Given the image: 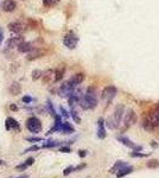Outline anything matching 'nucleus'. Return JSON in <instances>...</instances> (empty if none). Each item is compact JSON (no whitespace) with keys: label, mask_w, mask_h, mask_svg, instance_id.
I'll return each mask as SVG.
<instances>
[{"label":"nucleus","mask_w":159,"mask_h":178,"mask_svg":"<svg viewBox=\"0 0 159 178\" xmlns=\"http://www.w3.org/2000/svg\"><path fill=\"white\" fill-rule=\"evenodd\" d=\"M80 106L81 108L84 110L88 109H94L98 106V93L96 89L93 87H89L86 92L84 95L80 97Z\"/></svg>","instance_id":"f257e3e1"},{"label":"nucleus","mask_w":159,"mask_h":178,"mask_svg":"<svg viewBox=\"0 0 159 178\" xmlns=\"http://www.w3.org/2000/svg\"><path fill=\"white\" fill-rule=\"evenodd\" d=\"M124 116H125V106L124 105H118L115 107V109H114L112 119H108L107 120L108 128L114 129L116 127H119V125L121 123V120L124 119Z\"/></svg>","instance_id":"f03ea898"},{"label":"nucleus","mask_w":159,"mask_h":178,"mask_svg":"<svg viewBox=\"0 0 159 178\" xmlns=\"http://www.w3.org/2000/svg\"><path fill=\"white\" fill-rule=\"evenodd\" d=\"M26 128L31 133H39L43 128V125H42V121L37 116H30L26 120Z\"/></svg>","instance_id":"7ed1b4c3"},{"label":"nucleus","mask_w":159,"mask_h":178,"mask_svg":"<svg viewBox=\"0 0 159 178\" xmlns=\"http://www.w3.org/2000/svg\"><path fill=\"white\" fill-rule=\"evenodd\" d=\"M116 93H118V90H116V88L114 86H107V87L103 88V90L101 92V99L109 102L115 97Z\"/></svg>","instance_id":"20e7f679"},{"label":"nucleus","mask_w":159,"mask_h":178,"mask_svg":"<svg viewBox=\"0 0 159 178\" xmlns=\"http://www.w3.org/2000/svg\"><path fill=\"white\" fill-rule=\"evenodd\" d=\"M77 43H78V37L72 32L65 35L63 38V44L69 49H75L77 46Z\"/></svg>","instance_id":"39448f33"},{"label":"nucleus","mask_w":159,"mask_h":178,"mask_svg":"<svg viewBox=\"0 0 159 178\" xmlns=\"http://www.w3.org/2000/svg\"><path fill=\"white\" fill-rule=\"evenodd\" d=\"M137 119H138V116H137V114H135V112L133 109H127L126 112V114H125V116H124V123H125V128H128L130 126L132 125H134V123H137Z\"/></svg>","instance_id":"423d86ee"},{"label":"nucleus","mask_w":159,"mask_h":178,"mask_svg":"<svg viewBox=\"0 0 159 178\" xmlns=\"http://www.w3.org/2000/svg\"><path fill=\"white\" fill-rule=\"evenodd\" d=\"M118 139V141H120L121 144H124L125 146H127V147H130L132 150L134 151H141L143 150V146H138V145H135L131 139H128L127 137H124V136H120V137L116 138Z\"/></svg>","instance_id":"0eeeda50"},{"label":"nucleus","mask_w":159,"mask_h":178,"mask_svg":"<svg viewBox=\"0 0 159 178\" xmlns=\"http://www.w3.org/2000/svg\"><path fill=\"white\" fill-rule=\"evenodd\" d=\"M5 127H6V129L7 131H10V129H13L15 132H19L20 131V125L19 123L13 119V118H7L6 119V121H5Z\"/></svg>","instance_id":"6e6552de"},{"label":"nucleus","mask_w":159,"mask_h":178,"mask_svg":"<svg viewBox=\"0 0 159 178\" xmlns=\"http://www.w3.org/2000/svg\"><path fill=\"white\" fill-rule=\"evenodd\" d=\"M2 10L5 12H13L17 8V1L15 0H4L2 1V5H1Z\"/></svg>","instance_id":"1a4fd4ad"},{"label":"nucleus","mask_w":159,"mask_h":178,"mask_svg":"<svg viewBox=\"0 0 159 178\" xmlns=\"http://www.w3.org/2000/svg\"><path fill=\"white\" fill-rule=\"evenodd\" d=\"M84 79H86V76H84L83 72H77V74L72 75L71 77H70L69 82H70V84H72V86L76 88L78 84H81V83L84 81Z\"/></svg>","instance_id":"9d476101"},{"label":"nucleus","mask_w":159,"mask_h":178,"mask_svg":"<svg viewBox=\"0 0 159 178\" xmlns=\"http://www.w3.org/2000/svg\"><path fill=\"white\" fill-rule=\"evenodd\" d=\"M62 125H63V121H62V115H56L55 116V125H54V127L51 128V129H49L48 131V133H46V136H50V134H52L54 132H59L61 131V128H62Z\"/></svg>","instance_id":"9b49d317"},{"label":"nucleus","mask_w":159,"mask_h":178,"mask_svg":"<svg viewBox=\"0 0 159 178\" xmlns=\"http://www.w3.org/2000/svg\"><path fill=\"white\" fill-rule=\"evenodd\" d=\"M106 136H107V133H106V128H104V120L100 118L98 120V137H99V139H104Z\"/></svg>","instance_id":"f8f14e48"},{"label":"nucleus","mask_w":159,"mask_h":178,"mask_svg":"<svg viewBox=\"0 0 159 178\" xmlns=\"http://www.w3.org/2000/svg\"><path fill=\"white\" fill-rule=\"evenodd\" d=\"M33 49H35V48H33L32 43H30V42L24 41L23 43H20V44L18 45V51H19V52H23V54H25V52H31Z\"/></svg>","instance_id":"ddd939ff"},{"label":"nucleus","mask_w":159,"mask_h":178,"mask_svg":"<svg viewBox=\"0 0 159 178\" xmlns=\"http://www.w3.org/2000/svg\"><path fill=\"white\" fill-rule=\"evenodd\" d=\"M24 42V38L23 37H20V36H18V37H12V38H10L7 43H6V46L8 48V49H12V48H18V45L20 44V43H23Z\"/></svg>","instance_id":"4468645a"},{"label":"nucleus","mask_w":159,"mask_h":178,"mask_svg":"<svg viewBox=\"0 0 159 178\" xmlns=\"http://www.w3.org/2000/svg\"><path fill=\"white\" fill-rule=\"evenodd\" d=\"M23 28H24L23 24L19 23V22H12V23H10V24L7 25V29H8L11 32H13V33H19V32H22Z\"/></svg>","instance_id":"2eb2a0df"},{"label":"nucleus","mask_w":159,"mask_h":178,"mask_svg":"<svg viewBox=\"0 0 159 178\" xmlns=\"http://www.w3.org/2000/svg\"><path fill=\"white\" fill-rule=\"evenodd\" d=\"M20 92H22V87H20V84L18 82H12L11 83V86L8 87V93H10L11 95H13V96L19 95Z\"/></svg>","instance_id":"dca6fc26"},{"label":"nucleus","mask_w":159,"mask_h":178,"mask_svg":"<svg viewBox=\"0 0 159 178\" xmlns=\"http://www.w3.org/2000/svg\"><path fill=\"white\" fill-rule=\"evenodd\" d=\"M75 132V128L71 123H69L68 121H64L62 125V128L59 131V133H63V134H71Z\"/></svg>","instance_id":"f3484780"},{"label":"nucleus","mask_w":159,"mask_h":178,"mask_svg":"<svg viewBox=\"0 0 159 178\" xmlns=\"http://www.w3.org/2000/svg\"><path fill=\"white\" fill-rule=\"evenodd\" d=\"M133 172V167L130 166V165H126V166H124L122 169H120L118 172H116V177L118 178H122L125 177V176H127V175H130Z\"/></svg>","instance_id":"a211bd4d"},{"label":"nucleus","mask_w":159,"mask_h":178,"mask_svg":"<svg viewBox=\"0 0 159 178\" xmlns=\"http://www.w3.org/2000/svg\"><path fill=\"white\" fill-rule=\"evenodd\" d=\"M55 75V71L54 70H51V69H48V70H45L43 72V75H42V82L44 84H48V83L51 82V79H52V76Z\"/></svg>","instance_id":"6ab92c4d"},{"label":"nucleus","mask_w":159,"mask_h":178,"mask_svg":"<svg viewBox=\"0 0 159 178\" xmlns=\"http://www.w3.org/2000/svg\"><path fill=\"white\" fill-rule=\"evenodd\" d=\"M64 72H65V67L64 65H59L58 68H56L55 70V82H58V81H61L62 79H63V76H64Z\"/></svg>","instance_id":"aec40b11"},{"label":"nucleus","mask_w":159,"mask_h":178,"mask_svg":"<svg viewBox=\"0 0 159 178\" xmlns=\"http://www.w3.org/2000/svg\"><path fill=\"white\" fill-rule=\"evenodd\" d=\"M126 165H127V164H126L125 162H121V160H119V162H116L115 164L112 166V169L109 170V172H111V173H116V172H118L120 169H122V167H124V166H126Z\"/></svg>","instance_id":"412c9836"},{"label":"nucleus","mask_w":159,"mask_h":178,"mask_svg":"<svg viewBox=\"0 0 159 178\" xmlns=\"http://www.w3.org/2000/svg\"><path fill=\"white\" fill-rule=\"evenodd\" d=\"M38 57H41V50H38V49H33L31 52H29L28 59H29V61H32V59H36V58H38Z\"/></svg>","instance_id":"4be33fe9"},{"label":"nucleus","mask_w":159,"mask_h":178,"mask_svg":"<svg viewBox=\"0 0 159 178\" xmlns=\"http://www.w3.org/2000/svg\"><path fill=\"white\" fill-rule=\"evenodd\" d=\"M143 126H144V128L146 129V131H152V129H153V127H154V123H152L151 118H148V119H145L144 120Z\"/></svg>","instance_id":"5701e85b"},{"label":"nucleus","mask_w":159,"mask_h":178,"mask_svg":"<svg viewBox=\"0 0 159 178\" xmlns=\"http://www.w3.org/2000/svg\"><path fill=\"white\" fill-rule=\"evenodd\" d=\"M61 145V141H56V140H49V141H46V144H44L43 149H49V147H56V146H59Z\"/></svg>","instance_id":"b1692460"},{"label":"nucleus","mask_w":159,"mask_h":178,"mask_svg":"<svg viewBox=\"0 0 159 178\" xmlns=\"http://www.w3.org/2000/svg\"><path fill=\"white\" fill-rule=\"evenodd\" d=\"M42 75H43V72H42L41 70L36 69V70H33V71L31 72V79H32L33 81H38L39 79H42Z\"/></svg>","instance_id":"393cba45"},{"label":"nucleus","mask_w":159,"mask_h":178,"mask_svg":"<svg viewBox=\"0 0 159 178\" xmlns=\"http://www.w3.org/2000/svg\"><path fill=\"white\" fill-rule=\"evenodd\" d=\"M70 115H71V118L74 119V121H75L76 123H81V118L78 116L77 112L74 109V108H71V110H70Z\"/></svg>","instance_id":"a878e982"},{"label":"nucleus","mask_w":159,"mask_h":178,"mask_svg":"<svg viewBox=\"0 0 159 178\" xmlns=\"http://www.w3.org/2000/svg\"><path fill=\"white\" fill-rule=\"evenodd\" d=\"M46 103H48V108H49V112H50V113H51V115L55 118V116L57 115V113H56V110H55L54 106H52V102H51L50 100H48V102H46Z\"/></svg>","instance_id":"bb28decb"},{"label":"nucleus","mask_w":159,"mask_h":178,"mask_svg":"<svg viewBox=\"0 0 159 178\" xmlns=\"http://www.w3.org/2000/svg\"><path fill=\"white\" fill-rule=\"evenodd\" d=\"M57 1L58 0H43V5L45 7H51V6H54Z\"/></svg>","instance_id":"cd10ccee"},{"label":"nucleus","mask_w":159,"mask_h":178,"mask_svg":"<svg viewBox=\"0 0 159 178\" xmlns=\"http://www.w3.org/2000/svg\"><path fill=\"white\" fill-rule=\"evenodd\" d=\"M74 171H75V167H74V166H68V167L64 169L63 175H64V176H68V175H70V173L74 172Z\"/></svg>","instance_id":"c85d7f7f"},{"label":"nucleus","mask_w":159,"mask_h":178,"mask_svg":"<svg viewBox=\"0 0 159 178\" xmlns=\"http://www.w3.org/2000/svg\"><path fill=\"white\" fill-rule=\"evenodd\" d=\"M59 110H61V115H62V118H69V116H70V114L64 109V107L59 106Z\"/></svg>","instance_id":"c756f323"},{"label":"nucleus","mask_w":159,"mask_h":178,"mask_svg":"<svg viewBox=\"0 0 159 178\" xmlns=\"http://www.w3.org/2000/svg\"><path fill=\"white\" fill-rule=\"evenodd\" d=\"M26 140L30 141V143H38V141H42L43 139L41 137H29V138H26Z\"/></svg>","instance_id":"7c9ffc66"},{"label":"nucleus","mask_w":159,"mask_h":178,"mask_svg":"<svg viewBox=\"0 0 159 178\" xmlns=\"http://www.w3.org/2000/svg\"><path fill=\"white\" fill-rule=\"evenodd\" d=\"M147 166L148 167H158L159 166V162L158 160H150L148 163H147Z\"/></svg>","instance_id":"2f4dec72"},{"label":"nucleus","mask_w":159,"mask_h":178,"mask_svg":"<svg viewBox=\"0 0 159 178\" xmlns=\"http://www.w3.org/2000/svg\"><path fill=\"white\" fill-rule=\"evenodd\" d=\"M39 149H41V147H39L38 145H33V146H31V147H29V149H26L23 153H28V152H31V151H38Z\"/></svg>","instance_id":"473e14b6"},{"label":"nucleus","mask_w":159,"mask_h":178,"mask_svg":"<svg viewBox=\"0 0 159 178\" xmlns=\"http://www.w3.org/2000/svg\"><path fill=\"white\" fill-rule=\"evenodd\" d=\"M132 157H139V158H144V157H147V154H145V153H140V152H133L132 154H131Z\"/></svg>","instance_id":"72a5a7b5"},{"label":"nucleus","mask_w":159,"mask_h":178,"mask_svg":"<svg viewBox=\"0 0 159 178\" xmlns=\"http://www.w3.org/2000/svg\"><path fill=\"white\" fill-rule=\"evenodd\" d=\"M28 166H29V165L26 164V163H22V164L17 165V166H15V169H17V170H25Z\"/></svg>","instance_id":"f704fd0d"},{"label":"nucleus","mask_w":159,"mask_h":178,"mask_svg":"<svg viewBox=\"0 0 159 178\" xmlns=\"http://www.w3.org/2000/svg\"><path fill=\"white\" fill-rule=\"evenodd\" d=\"M32 100H33V99H32L31 96H28V95L23 96V102H25V103H31Z\"/></svg>","instance_id":"c9c22d12"},{"label":"nucleus","mask_w":159,"mask_h":178,"mask_svg":"<svg viewBox=\"0 0 159 178\" xmlns=\"http://www.w3.org/2000/svg\"><path fill=\"white\" fill-rule=\"evenodd\" d=\"M59 151H61V152H64V153H70V152H71V150H70V147H67V146L59 147Z\"/></svg>","instance_id":"e433bc0d"},{"label":"nucleus","mask_w":159,"mask_h":178,"mask_svg":"<svg viewBox=\"0 0 159 178\" xmlns=\"http://www.w3.org/2000/svg\"><path fill=\"white\" fill-rule=\"evenodd\" d=\"M78 156H80L81 158H84V157L87 156V151H84V150H80V151H78Z\"/></svg>","instance_id":"4c0bfd02"},{"label":"nucleus","mask_w":159,"mask_h":178,"mask_svg":"<svg viewBox=\"0 0 159 178\" xmlns=\"http://www.w3.org/2000/svg\"><path fill=\"white\" fill-rule=\"evenodd\" d=\"M84 167H86V164L77 165V166L75 167V171H80V170H82V169H84Z\"/></svg>","instance_id":"58836bf2"},{"label":"nucleus","mask_w":159,"mask_h":178,"mask_svg":"<svg viewBox=\"0 0 159 178\" xmlns=\"http://www.w3.org/2000/svg\"><path fill=\"white\" fill-rule=\"evenodd\" d=\"M25 163L29 165V166H30V165H32L33 163H35V158H32V157H31V158H29V159H28Z\"/></svg>","instance_id":"ea45409f"},{"label":"nucleus","mask_w":159,"mask_h":178,"mask_svg":"<svg viewBox=\"0 0 159 178\" xmlns=\"http://www.w3.org/2000/svg\"><path fill=\"white\" fill-rule=\"evenodd\" d=\"M2 41H4V30L2 28H0V44L2 43Z\"/></svg>","instance_id":"a19ab883"},{"label":"nucleus","mask_w":159,"mask_h":178,"mask_svg":"<svg viewBox=\"0 0 159 178\" xmlns=\"http://www.w3.org/2000/svg\"><path fill=\"white\" fill-rule=\"evenodd\" d=\"M10 109L11 110H18V107H17V106H15V103H11V106H10Z\"/></svg>","instance_id":"79ce46f5"},{"label":"nucleus","mask_w":159,"mask_h":178,"mask_svg":"<svg viewBox=\"0 0 159 178\" xmlns=\"http://www.w3.org/2000/svg\"><path fill=\"white\" fill-rule=\"evenodd\" d=\"M18 178H29L28 176H22V177H18Z\"/></svg>","instance_id":"37998d69"},{"label":"nucleus","mask_w":159,"mask_h":178,"mask_svg":"<svg viewBox=\"0 0 159 178\" xmlns=\"http://www.w3.org/2000/svg\"><path fill=\"white\" fill-rule=\"evenodd\" d=\"M4 164V160H0V165H2Z\"/></svg>","instance_id":"c03bdc74"}]
</instances>
